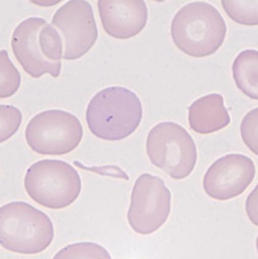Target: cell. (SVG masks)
<instances>
[{
	"label": "cell",
	"instance_id": "6da1fadb",
	"mask_svg": "<svg viewBox=\"0 0 258 259\" xmlns=\"http://www.w3.org/2000/svg\"><path fill=\"white\" fill-rule=\"evenodd\" d=\"M13 53L29 76L39 78L45 74L61 75L63 42L53 24L44 18L29 17L13 32Z\"/></svg>",
	"mask_w": 258,
	"mask_h": 259
},
{
	"label": "cell",
	"instance_id": "7a4b0ae2",
	"mask_svg": "<svg viewBox=\"0 0 258 259\" xmlns=\"http://www.w3.org/2000/svg\"><path fill=\"white\" fill-rule=\"evenodd\" d=\"M142 114V105L136 94L122 87H110L90 100L85 120L96 137L117 142L137 130Z\"/></svg>",
	"mask_w": 258,
	"mask_h": 259
},
{
	"label": "cell",
	"instance_id": "3957f363",
	"mask_svg": "<svg viewBox=\"0 0 258 259\" xmlns=\"http://www.w3.org/2000/svg\"><path fill=\"white\" fill-rule=\"evenodd\" d=\"M227 24L218 9L197 1L184 6L171 23V37L182 53L194 58L210 56L222 47Z\"/></svg>",
	"mask_w": 258,
	"mask_h": 259
},
{
	"label": "cell",
	"instance_id": "277c9868",
	"mask_svg": "<svg viewBox=\"0 0 258 259\" xmlns=\"http://www.w3.org/2000/svg\"><path fill=\"white\" fill-rule=\"evenodd\" d=\"M54 239L52 220L27 202H11L0 207V246L23 255H36Z\"/></svg>",
	"mask_w": 258,
	"mask_h": 259
},
{
	"label": "cell",
	"instance_id": "5b68a950",
	"mask_svg": "<svg viewBox=\"0 0 258 259\" xmlns=\"http://www.w3.org/2000/svg\"><path fill=\"white\" fill-rule=\"evenodd\" d=\"M30 198L41 206L61 210L71 205L81 193V178L68 162L44 159L29 167L24 181Z\"/></svg>",
	"mask_w": 258,
	"mask_h": 259
},
{
	"label": "cell",
	"instance_id": "8992f818",
	"mask_svg": "<svg viewBox=\"0 0 258 259\" xmlns=\"http://www.w3.org/2000/svg\"><path fill=\"white\" fill-rule=\"evenodd\" d=\"M146 149L154 166L175 180L189 177L196 166L197 149L194 139L173 121L154 126L148 134Z\"/></svg>",
	"mask_w": 258,
	"mask_h": 259
},
{
	"label": "cell",
	"instance_id": "52a82bcc",
	"mask_svg": "<svg viewBox=\"0 0 258 259\" xmlns=\"http://www.w3.org/2000/svg\"><path fill=\"white\" fill-rule=\"evenodd\" d=\"M83 127L74 114L62 110H48L32 117L25 129V140L34 152L61 156L77 148Z\"/></svg>",
	"mask_w": 258,
	"mask_h": 259
},
{
	"label": "cell",
	"instance_id": "ba28073f",
	"mask_svg": "<svg viewBox=\"0 0 258 259\" xmlns=\"http://www.w3.org/2000/svg\"><path fill=\"white\" fill-rule=\"evenodd\" d=\"M171 199V192L162 178L141 175L134 183L127 213L131 228L140 235L155 233L169 217Z\"/></svg>",
	"mask_w": 258,
	"mask_h": 259
},
{
	"label": "cell",
	"instance_id": "9c48e42d",
	"mask_svg": "<svg viewBox=\"0 0 258 259\" xmlns=\"http://www.w3.org/2000/svg\"><path fill=\"white\" fill-rule=\"evenodd\" d=\"M63 42V59L75 61L89 53L98 37L93 8L85 0H71L57 10L52 20Z\"/></svg>",
	"mask_w": 258,
	"mask_h": 259
},
{
	"label": "cell",
	"instance_id": "30bf717a",
	"mask_svg": "<svg viewBox=\"0 0 258 259\" xmlns=\"http://www.w3.org/2000/svg\"><path fill=\"white\" fill-rule=\"evenodd\" d=\"M256 169L250 158L228 154L210 165L203 178V190L210 198L228 201L242 194L254 181Z\"/></svg>",
	"mask_w": 258,
	"mask_h": 259
},
{
	"label": "cell",
	"instance_id": "8fae6325",
	"mask_svg": "<svg viewBox=\"0 0 258 259\" xmlns=\"http://www.w3.org/2000/svg\"><path fill=\"white\" fill-rule=\"evenodd\" d=\"M97 8L103 28L116 39L136 36L148 22V8L141 0H99Z\"/></svg>",
	"mask_w": 258,
	"mask_h": 259
},
{
	"label": "cell",
	"instance_id": "7c38bea8",
	"mask_svg": "<svg viewBox=\"0 0 258 259\" xmlns=\"http://www.w3.org/2000/svg\"><path fill=\"white\" fill-rule=\"evenodd\" d=\"M188 121L191 129L199 134H210L230 124V116L221 94H210L190 105Z\"/></svg>",
	"mask_w": 258,
	"mask_h": 259
},
{
	"label": "cell",
	"instance_id": "4fadbf2b",
	"mask_svg": "<svg viewBox=\"0 0 258 259\" xmlns=\"http://www.w3.org/2000/svg\"><path fill=\"white\" fill-rule=\"evenodd\" d=\"M235 84L245 96L258 100V51L245 50L232 65Z\"/></svg>",
	"mask_w": 258,
	"mask_h": 259
},
{
	"label": "cell",
	"instance_id": "5bb4252c",
	"mask_svg": "<svg viewBox=\"0 0 258 259\" xmlns=\"http://www.w3.org/2000/svg\"><path fill=\"white\" fill-rule=\"evenodd\" d=\"M222 5L235 23L246 26L258 25V0H222Z\"/></svg>",
	"mask_w": 258,
	"mask_h": 259
},
{
	"label": "cell",
	"instance_id": "9a60e30c",
	"mask_svg": "<svg viewBox=\"0 0 258 259\" xmlns=\"http://www.w3.org/2000/svg\"><path fill=\"white\" fill-rule=\"evenodd\" d=\"M53 259H112V256L100 244L77 242L61 248Z\"/></svg>",
	"mask_w": 258,
	"mask_h": 259
},
{
	"label": "cell",
	"instance_id": "2e32d148",
	"mask_svg": "<svg viewBox=\"0 0 258 259\" xmlns=\"http://www.w3.org/2000/svg\"><path fill=\"white\" fill-rule=\"evenodd\" d=\"M21 74L9 59L7 50L0 51V99L14 96L20 89Z\"/></svg>",
	"mask_w": 258,
	"mask_h": 259
},
{
	"label": "cell",
	"instance_id": "e0dca14e",
	"mask_svg": "<svg viewBox=\"0 0 258 259\" xmlns=\"http://www.w3.org/2000/svg\"><path fill=\"white\" fill-rule=\"evenodd\" d=\"M23 115L14 105H0V144L7 142L20 128Z\"/></svg>",
	"mask_w": 258,
	"mask_h": 259
},
{
	"label": "cell",
	"instance_id": "ac0fdd59",
	"mask_svg": "<svg viewBox=\"0 0 258 259\" xmlns=\"http://www.w3.org/2000/svg\"><path fill=\"white\" fill-rule=\"evenodd\" d=\"M240 134L248 150L258 156V107L251 110L243 118Z\"/></svg>",
	"mask_w": 258,
	"mask_h": 259
},
{
	"label": "cell",
	"instance_id": "d6986e66",
	"mask_svg": "<svg viewBox=\"0 0 258 259\" xmlns=\"http://www.w3.org/2000/svg\"><path fill=\"white\" fill-rule=\"evenodd\" d=\"M246 212L251 223L258 227V184L246 198Z\"/></svg>",
	"mask_w": 258,
	"mask_h": 259
},
{
	"label": "cell",
	"instance_id": "ffe728a7",
	"mask_svg": "<svg viewBox=\"0 0 258 259\" xmlns=\"http://www.w3.org/2000/svg\"><path fill=\"white\" fill-rule=\"evenodd\" d=\"M256 250H257V253H258V236H257V239H256Z\"/></svg>",
	"mask_w": 258,
	"mask_h": 259
}]
</instances>
